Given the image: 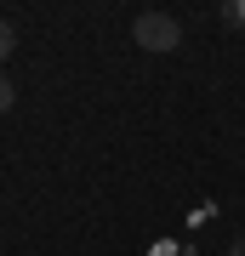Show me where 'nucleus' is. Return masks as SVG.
Instances as JSON below:
<instances>
[{
	"mask_svg": "<svg viewBox=\"0 0 245 256\" xmlns=\"http://www.w3.org/2000/svg\"><path fill=\"white\" fill-rule=\"evenodd\" d=\"M131 40H137L143 52L165 57V52H177V46H182V23L171 18V12H143V18L131 23Z\"/></svg>",
	"mask_w": 245,
	"mask_h": 256,
	"instance_id": "nucleus-1",
	"label": "nucleus"
},
{
	"mask_svg": "<svg viewBox=\"0 0 245 256\" xmlns=\"http://www.w3.org/2000/svg\"><path fill=\"white\" fill-rule=\"evenodd\" d=\"M12 52H18V28H12L6 18H0V63H6V57H12Z\"/></svg>",
	"mask_w": 245,
	"mask_h": 256,
	"instance_id": "nucleus-2",
	"label": "nucleus"
},
{
	"mask_svg": "<svg viewBox=\"0 0 245 256\" xmlns=\"http://www.w3.org/2000/svg\"><path fill=\"white\" fill-rule=\"evenodd\" d=\"M222 23L228 28H245V0H228V6H222Z\"/></svg>",
	"mask_w": 245,
	"mask_h": 256,
	"instance_id": "nucleus-3",
	"label": "nucleus"
},
{
	"mask_svg": "<svg viewBox=\"0 0 245 256\" xmlns=\"http://www.w3.org/2000/svg\"><path fill=\"white\" fill-rule=\"evenodd\" d=\"M12 102H18V86H12V80H6V74H0V114H6V108H12Z\"/></svg>",
	"mask_w": 245,
	"mask_h": 256,
	"instance_id": "nucleus-4",
	"label": "nucleus"
},
{
	"mask_svg": "<svg viewBox=\"0 0 245 256\" xmlns=\"http://www.w3.org/2000/svg\"><path fill=\"white\" fill-rule=\"evenodd\" d=\"M228 256H245V239H234V245H228Z\"/></svg>",
	"mask_w": 245,
	"mask_h": 256,
	"instance_id": "nucleus-5",
	"label": "nucleus"
}]
</instances>
